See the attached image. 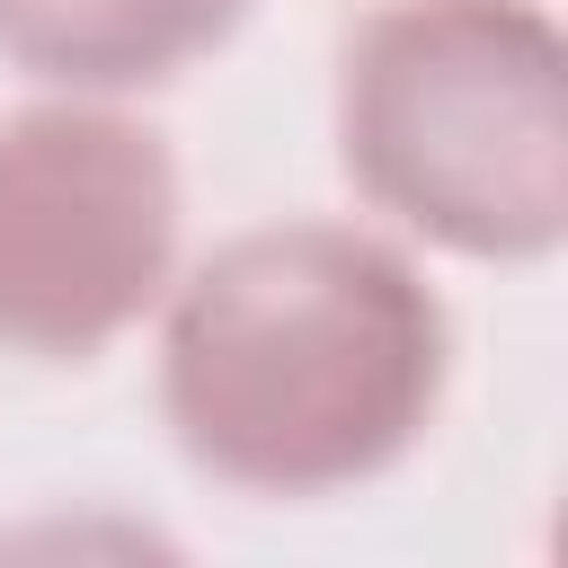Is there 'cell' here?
<instances>
[{"instance_id": "1", "label": "cell", "mask_w": 568, "mask_h": 568, "mask_svg": "<svg viewBox=\"0 0 568 568\" xmlns=\"http://www.w3.org/2000/svg\"><path fill=\"white\" fill-rule=\"evenodd\" d=\"M151 320L178 462L257 506L390 479L453 390V311L417 248L373 222H248L178 266Z\"/></svg>"}, {"instance_id": "2", "label": "cell", "mask_w": 568, "mask_h": 568, "mask_svg": "<svg viewBox=\"0 0 568 568\" xmlns=\"http://www.w3.org/2000/svg\"><path fill=\"white\" fill-rule=\"evenodd\" d=\"M355 204L462 266L568 248V44L541 0H382L328 80Z\"/></svg>"}, {"instance_id": "3", "label": "cell", "mask_w": 568, "mask_h": 568, "mask_svg": "<svg viewBox=\"0 0 568 568\" xmlns=\"http://www.w3.org/2000/svg\"><path fill=\"white\" fill-rule=\"evenodd\" d=\"M178 240V151L133 98L36 89L0 115V355L98 364L160 311Z\"/></svg>"}, {"instance_id": "4", "label": "cell", "mask_w": 568, "mask_h": 568, "mask_svg": "<svg viewBox=\"0 0 568 568\" xmlns=\"http://www.w3.org/2000/svg\"><path fill=\"white\" fill-rule=\"evenodd\" d=\"M248 0H0V62L27 89L142 98L240 36Z\"/></svg>"}]
</instances>
